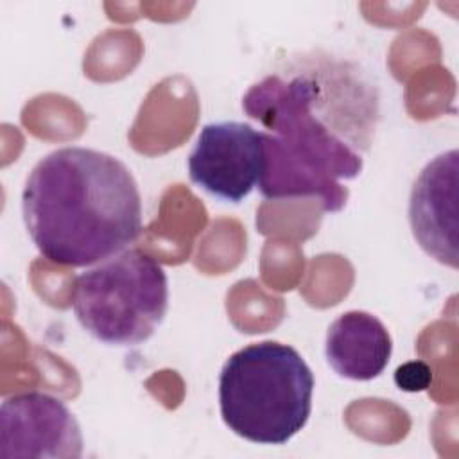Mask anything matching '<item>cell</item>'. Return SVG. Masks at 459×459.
<instances>
[{
    "instance_id": "obj_1",
    "label": "cell",
    "mask_w": 459,
    "mask_h": 459,
    "mask_svg": "<svg viewBox=\"0 0 459 459\" xmlns=\"http://www.w3.org/2000/svg\"><path fill=\"white\" fill-rule=\"evenodd\" d=\"M328 72L271 74L242 97L244 111L264 126V165L258 190L265 199L317 197L325 212H341L348 203L342 181L360 176L362 151L373 131L377 100L359 86H346L342 74L330 86ZM335 74V72H333Z\"/></svg>"
},
{
    "instance_id": "obj_2",
    "label": "cell",
    "mask_w": 459,
    "mask_h": 459,
    "mask_svg": "<svg viewBox=\"0 0 459 459\" xmlns=\"http://www.w3.org/2000/svg\"><path fill=\"white\" fill-rule=\"evenodd\" d=\"M27 233L57 265L100 264L134 242L142 230V197L131 170L115 156L63 147L43 156L22 192Z\"/></svg>"
},
{
    "instance_id": "obj_3",
    "label": "cell",
    "mask_w": 459,
    "mask_h": 459,
    "mask_svg": "<svg viewBox=\"0 0 459 459\" xmlns=\"http://www.w3.org/2000/svg\"><path fill=\"white\" fill-rule=\"evenodd\" d=\"M314 375L289 344L262 341L237 350L219 375L226 427L258 445H285L308 421Z\"/></svg>"
},
{
    "instance_id": "obj_4",
    "label": "cell",
    "mask_w": 459,
    "mask_h": 459,
    "mask_svg": "<svg viewBox=\"0 0 459 459\" xmlns=\"http://www.w3.org/2000/svg\"><path fill=\"white\" fill-rule=\"evenodd\" d=\"M72 308L82 330L108 346H138L163 323L169 281L142 249H126L81 273Z\"/></svg>"
},
{
    "instance_id": "obj_5",
    "label": "cell",
    "mask_w": 459,
    "mask_h": 459,
    "mask_svg": "<svg viewBox=\"0 0 459 459\" xmlns=\"http://www.w3.org/2000/svg\"><path fill=\"white\" fill-rule=\"evenodd\" d=\"M264 165V134L237 120L206 124L188 156L194 185L224 203L244 201L258 186Z\"/></svg>"
},
{
    "instance_id": "obj_6",
    "label": "cell",
    "mask_w": 459,
    "mask_h": 459,
    "mask_svg": "<svg viewBox=\"0 0 459 459\" xmlns=\"http://www.w3.org/2000/svg\"><path fill=\"white\" fill-rule=\"evenodd\" d=\"M81 455L82 432L79 421L59 398L29 391L2 402V459H77Z\"/></svg>"
},
{
    "instance_id": "obj_7",
    "label": "cell",
    "mask_w": 459,
    "mask_h": 459,
    "mask_svg": "<svg viewBox=\"0 0 459 459\" xmlns=\"http://www.w3.org/2000/svg\"><path fill=\"white\" fill-rule=\"evenodd\" d=\"M457 176L459 152L450 149L430 160L412 185L409 224L420 247L436 262L457 269Z\"/></svg>"
},
{
    "instance_id": "obj_8",
    "label": "cell",
    "mask_w": 459,
    "mask_h": 459,
    "mask_svg": "<svg viewBox=\"0 0 459 459\" xmlns=\"http://www.w3.org/2000/svg\"><path fill=\"white\" fill-rule=\"evenodd\" d=\"M393 341L375 316L362 310L341 314L326 332L325 357L342 378L366 382L377 378L389 364Z\"/></svg>"
},
{
    "instance_id": "obj_9",
    "label": "cell",
    "mask_w": 459,
    "mask_h": 459,
    "mask_svg": "<svg viewBox=\"0 0 459 459\" xmlns=\"http://www.w3.org/2000/svg\"><path fill=\"white\" fill-rule=\"evenodd\" d=\"M393 378L398 389L405 393H420L430 387L432 369L423 360H409L396 368Z\"/></svg>"
}]
</instances>
